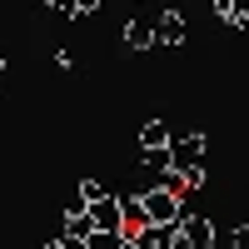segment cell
Wrapping results in <instances>:
<instances>
[{
    "label": "cell",
    "mask_w": 249,
    "mask_h": 249,
    "mask_svg": "<svg viewBox=\"0 0 249 249\" xmlns=\"http://www.w3.org/2000/svg\"><path fill=\"white\" fill-rule=\"evenodd\" d=\"M140 199H144V210H150L155 224H179V219H184V195H175V190H160V184H150Z\"/></svg>",
    "instance_id": "1"
},
{
    "label": "cell",
    "mask_w": 249,
    "mask_h": 249,
    "mask_svg": "<svg viewBox=\"0 0 249 249\" xmlns=\"http://www.w3.org/2000/svg\"><path fill=\"white\" fill-rule=\"evenodd\" d=\"M204 150H210V140H204V135H179V140H170V164L190 175V170L204 164Z\"/></svg>",
    "instance_id": "2"
},
{
    "label": "cell",
    "mask_w": 249,
    "mask_h": 249,
    "mask_svg": "<svg viewBox=\"0 0 249 249\" xmlns=\"http://www.w3.org/2000/svg\"><path fill=\"white\" fill-rule=\"evenodd\" d=\"M90 234H95V214H90V204H85V199H75V204H70V214H65V244H80V249H85Z\"/></svg>",
    "instance_id": "3"
},
{
    "label": "cell",
    "mask_w": 249,
    "mask_h": 249,
    "mask_svg": "<svg viewBox=\"0 0 249 249\" xmlns=\"http://www.w3.org/2000/svg\"><path fill=\"white\" fill-rule=\"evenodd\" d=\"M179 244H184V249H210V244H214V224L190 210V214L179 219Z\"/></svg>",
    "instance_id": "4"
},
{
    "label": "cell",
    "mask_w": 249,
    "mask_h": 249,
    "mask_svg": "<svg viewBox=\"0 0 249 249\" xmlns=\"http://www.w3.org/2000/svg\"><path fill=\"white\" fill-rule=\"evenodd\" d=\"M155 45H184V15L179 10H164L155 20Z\"/></svg>",
    "instance_id": "5"
},
{
    "label": "cell",
    "mask_w": 249,
    "mask_h": 249,
    "mask_svg": "<svg viewBox=\"0 0 249 249\" xmlns=\"http://www.w3.org/2000/svg\"><path fill=\"white\" fill-rule=\"evenodd\" d=\"M170 124H164V120H144L140 124V150H170Z\"/></svg>",
    "instance_id": "6"
},
{
    "label": "cell",
    "mask_w": 249,
    "mask_h": 249,
    "mask_svg": "<svg viewBox=\"0 0 249 249\" xmlns=\"http://www.w3.org/2000/svg\"><path fill=\"white\" fill-rule=\"evenodd\" d=\"M120 40H124L130 50H150V45H155V25H150V20H130V25L120 30Z\"/></svg>",
    "instance_id": "7"
},
{
    "label": "cell",
    "mask_w": 249,
    "mask_h": 249,
    "mask_svg": "<svg viewBox=\"0 0 249 249\" xmlns=\"http://www.w3.org/2000/svg\"><path fill=\"white\" fill-rule=\"evenodd\" d=\"M144 224H155L150 210H144V199H140V195H135V199H124V234H140Z\"/></svg>",
    "instance_id": "8"
},
{
    "label": "cell",
    "mask_w": 249,
    "mask_h": 249,
    "mask_svg": "<svg viewBox=\"0 0 249 249\" xmlns=\"http://www.w3.org/2000/svg\"><path fill=\"white\" fill-rule=\"evenodd\" d=\"M100 195H105V184H100V179H80V199H85V204H95Z\"/></svg>",
    "instance_id": "9"
},
{
    "label": "cell",
    "mask_w": 249,
    "mask_h": 249,
    "mask_svg": "<svg viewBox=\"0 0 249 249\" xmlns=\"http://www.w3.org/2000/svg\"><path fill=\"white\" fill-rule=\"evenodd\" d=\"M45 10H55V15H65V20H75L80 10H75V0H45Z\"/></svg>",
    "instance_id": "10"
},
{
    "label": "cell",
    "mask_w": 249,
    "mask_h": 249,
    "mask_svg": "<svg viewBox=\"0 0 249 249\" xmlns=\"http://www.w3.org/2000/svg\"><path fill=\"white\" fill-rule=\"evenodd\" d=\"M230 244H249V224H234V230H230Z\"/></svg>",
    "instance_id": "11"
},
{
    "label": "cell",
    "mask_w": 249,
    "mask_h": 249,
    "mask_svg": "<svg viewBox=\"0 0 249 249\" xmlns=\"http://www.w3.org/2000/svg\"><path fill=\"white\" fill-rule=\"evenodd\" d=\"M75 10H80V15H95V10H100V0H75Z\"/></svg>",
    "instance_id": "12"
},
{
    "label": "cell",
    "mask_w": 249,
    "mask_h": 249,
    "mask_svg": "<svg viewBox=\"0 0 249 249\" xmlns=\"http://www.w3.org/2000/svg\"><path fill=\"white\" fill-rule=\"evenodd\" d=\"M0 75H5V55H0Z\"/></svg>",
    "instance_id": "13"
},
{
    "label": "cell",
    "mask_w": 249,
    "mask_h": 249,
    "mask_svg": "<svg viewBox=\"0 0 249 249\" xmlns=\"http://www.w3.org/2000/svg\"><path fill=\"white\" fill-rule=\"evenodd\" d=\"M244 35H249V20H244Z\"/></svg>",
    "instance_id": "14"
}]
</instances>
